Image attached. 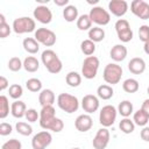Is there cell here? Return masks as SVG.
I'll use <instances>...</instances> for the list:
<instances>
[{
	"label": "cell",
	"instance_id": "6da1fadb",
	"mask_svg": "<svg viewBox=\"0 0 149 149\" xmlns=\"http://www.w3.org/2000/svg\"><path fill=\"white\" fill-rule=\"evenodd\" d=\"M41 61H42L43 65L45 66V69L52 74L59 73L62 71V69H63L62 61L59 59L57 54L51 49H47V50H44L42 52Z\"/></svg>",
	"mask_w": 149,
	"mask_h": 149
},
{
	"label": "cell",
	"instance_id": "7a4b0ae2",
	"mask_svg": "<svg viewBox=\"0 0 149 149\" xmlns=\"http://www.w3.org/2000/svg\"><path fill=\"white\" fill-rule=\"evenodd\" d=\"M57 105L58 107L64 111L65 113H74L79 108V100L77 97L69 94V93H61L57 97Z\"/></svg>",
	"mask_w": 149,
	"mask_h": 149
},
{
	"label": "cell",
	"instance_id": "3957f363",
	"mask_svg": "<svg viewBox=\"0 0 149 149\" xmlns=\"http://www.w3.org/2000/svg\"><path fill=\"white\" fill-rule=\"evenodd\" d=\"M122 77V68L116 63H109L105 66L102 72L104 80L109 85H115L121 80Z\"/></svg>",
	"mask_w": 149,
	"mask_h": 149
},
{
	"label": "cell",
	"instance_id": "277c9868",
	"mask_svg": "<svg viewBox=\"0 0 149 149\" xmlns=\"http://www.w3.org/2000/svg\"><path fill=\"white\" fill-rule=\"evenodd\" d=\"M13 30L15 34H26V33H31L35 31L36 29V22L34 19L29 16H21L17 17L13 21Z\"/></svg>",
	"mask_w": 149,
	"mask_h": 149
},
{
	"label": "cell",
	"instance_id": "5b68a950",
	"mask_svg": "<svg viewBox=\"0 0 149 149\" xmlns=\"http://www.w3.org/2000/svg\"><path fill=\"white\" fill-rule=\"evenodd\" d=\"M99 58L95 56H88L84 59L83 65H81V74L86 79H93L95 78L98 70H99Z\"/></svg>",
	"mask_w": 149,
	"mask_h": 149
},
{
	"label": "cell",
	"instance_id": "8992f818",
	"mask_svg": "<svg viewBox=\"0 0 149 149\" xmlns=\"http://www.w3.org/2000/svg\"><path fill=\"white\" fill-rule=\"evenodd\" d=\"M118 115V109L113 105H106L100 109L99 113V122L102 127L107 128L114 125Z\"/></svg>",
	"mask_w": 149,
	"mask_h": 149
},
{
	"label": "cell",
	"instance_id": "52a82bcc",
	"mask_svg": "<svg viewBox=\"0 0 149 149\" xmlns=\"http://www.w3.org/2000/svg\"><path fill=\"white\" fill-rule=\"evenodd\" d=\"M88 16H90V19L93 23L98 24V27L99 26H106L111 21V14L101 6L92 7V9L90 10Z\"/></svg>",
	"mask_w": 149,
	"mask_h": 149
},
{
	"label": "cell",
	"instance_id": "ba28073f",
	"mask_svg": "<svg viewBox=\"0 0 149 149\" xmlns=\"http://www.w3.org/2000/svg\"><path fill=\"white\" fill-rule=\"evenodd\" d=\"M115 30H116V34H118V38L123 42V43H127L129 41H132L133 38V30L130 28V24L127 20L125 19H119L116 22H115V26H114Z\"/></svg>",
	"mask_w": 149,
	"mask_h": 149
},
{
	"label": "cell",
	"instance_id": "9c48e42d",
	"mask_svg": "<svg viewBox=\"0 0 149 149\" xmlns=\"http://www.w3.org/2000/svg\"><path fill=\"white\" fill-rule=\"evenodd\" d=\"M34 38L44 47H52L56 43V34L48 28H37L35 30Z\"/></svg>",
	"mask_w": 149,
	"mask_h": 149
},
{
	"label": "cell",
	"instance_id": "30bf717a",
	"mask_svg": "<svg viewBox=\"0 0 149 149\" xmlns=\"http://www.w3.org/2000/svg\"><path fill=\"white\" fill-rule=\"evenodd\" d=\"M52 142V136L48 130H42L35 134L31 139L33 149H45Z\"/></svg>",
	"mask_w": 149,
	"mask_h": 149
},
{
	"label": "cell",
	"instance_id": "8fae6325",
	"mask_svg": "<svg viewBox=\"0 0 149 149\" xmlns=\"http://www.w3.org/2000/svg\"><path fill=\"white\" fill-rule=\"evenodd\" d=\"M132 13L141 20L149 19V3L143 0H134L130 3Z\"/></svg>",
	"mask_w": 149,
	"mask_h": 149
},
{
	"label": "cell",
	"instance_id": "7c38bea8",
	"mask_svg": "<svg viewBox=\"0 0 149 149\" xmlns=\"http://www.w3.org/2000/svg\"><path fill=\"white\" fill-rule=\"evenodd\" d=\"M109 137H111V135H109L108 129L105 128V127L100 128L97 132V134H95V136L92 141L93 148L94 149H105L109 143Z\"/></svg>",
	"mask_w": 149,
	"mask_h": 149
},
{
	"label": "cell",
	"instance_id": "4fadbf2b",
	"mask_svg": "<svg viewBox=\"0 0 149 149\" xmlns=\"http://www.w3.org/2000/svg\"><path fill=\"white\" fill-rule=\"evenodd\" d=\"M34 19H36L38 22H41L42 24H48L51 22L52 20V13L50 10V8H48L45 5H40L37 6L34 12H33Z\"/></svg>",
	"mask_w": 149,
	"mask_h": 149
},
{
	"label": "cell",
	"instance_id": "5bb4252c",
	"mask_svg": "<svg viewBox=\"0 0 149 149\" xmlns=\"http://www.w3.org/2000/svg\"><path fill=\"white\" fill-rule=\"evenodd\" d=\"M81 107L87 114L94 113L99 108V99L93 94H86L81 99Z\"/></svg>",
	"mask_w": 149,
	"mask_h": 149
},
{
	"label": "cell",
	"instance_id": "9a60e30c",
	"mask_svg": "<svg viewBox=\"0 0 149 149\" xmlns=\"http://www.w3.org/2000/svg\"><path fill=\"white\" fill-rule=\"evenodd\" d=\"M108 9L114 16L121 17L127 13L128 3L125 0H112L108 2Z\"/></svg>",
	"mask_w": 149,
	"mask_h": 149
},
{
	"label": "cell",
	"instance_id": "2e32d148",
	"mask_svg": "<svg viewBox=\"0 0 149 149\" xmlns=\"http://www.w3.org/2000/svg\"><path fill=\"white\" fill-rule=\"evenodd\" d=\"M93 126V120L88 114H80L74 120V127L78 132H88Z\"/></svg>",
	"mask_w": 149,
	"mask_h": 149
},
{
	"label": "cell",
	"instance_id": "e0dca14e",
	"mask_svg": "<svg viewBox=\"0 0 149 149\" xmlns=\"http://www.w3.org/2000/svg\"><path fill=\"white\" fill-rule=\"evenodd\" d=\"M40 126L45 130H51V132H55V133H59L64 128V122L59 118L55 116V118H51L47 121L40 122Z\"/></svg>",
	"mask_w": 149,
	"mask_h": 149
},
{
	"label": "cell",
	"instance_id": "ac0fdd59",
	"mask_svg": "<svg viewBox=\"0 0 149 149\" xmlns=\"http://www.w3.org/2000/svg\"><path fill=\"white\" fill-rule=\"evenodd\" d=\"M128 70L133 74H141L146 70V62L141 57H134L128 63Z\"/></svg>",
	"mask_w": 149,
	"mask_h": 149
},
{
	"label": "cell",
	"instance_id": "d6986e66",
	"mask_svg": "<svg viewBox=\"0 0 149 149\" xmlns=\"http://www.w3.org/2000/svg\"><path fill=\"white\" fill-rule=\"evenodd\" d=\"M127 48L123 44H115L109 51V57L114 62H122L127 57Z\"/></svg>",
	"mask_w": 149,
	"mask_h": 149
},
{
	"label": "cell",
	"instance_id": "ffe728a7",
	"mask_svg": "<svg viewBox=\"0 0 149 149\" xmlns=\"http://www.w3.org/2000/svg\"><path fill=\"white\" fill-rule=\"evenodd\" d=\"M55 93L50 88H44L38 94V102L42 107L44 106H52V104L55 102Z\"/></svg>",
	"mask_w": 149,
	"mask_h": 149
},
{
	"label": "cell",
	"instance_id": "44dd1931",
	"mask_svg": "<svg viewBox=\"0 0 149 149\" xmlns=\"http://www.w3.org/2000/svg\"><path fill=\"white\" fill-rule=\"evenodd\" d=\"M26 112H27V107H26V104L21 100H15L12 105H10V113L14 118L16 119H21L26 115Z\"/></svg>",
	"mask_w": 149,
	"mask_h": 149
},
{
	"label": "cell",
	"instance_id": "7402d4cb",
	"mask_svg": "<svg viewBox=\"0 0 149 149\" xmlns=\"http://www.w3.org/2000/svg\"><path fill=\"white\" fill-rule=\"evenodd\" d=\"M22 45H23V49L28 54H31V55L37 54L40 50V43L33 37H26L22 42Z\"/></svg>",
	"mask_w": 149,
	"mask_h": 149
},
{
	"label": "cell",
	"instance_id": "603a6c76",
	"mask_svg": "<svg viewBox=\"0 0 149 149\" xmlns=\"http://www.w3.org/2000/svg\"><path fill=\"white\" fill-rule=\"evenodd\" d=\"M63 17L65 21L68 22H73V21H77L78 20V9L76 6L73 5H69L66 7H64L63 9Z\"/></svg>",
	"mask_w": 149,
	"mask_h": 149
},
{
	"label": "cell",
	"instance_id": "cb8c5ba5",
	"mask_svg": "<svg viewBox=\"0 0 149 149\" xmlns=\"http://www.w3.org/2000/svg\"><path fill=\"white\" fill-rule=\"evenodd\" d=\"M23 68L27 72H36L40 68V62L34 56H28L23 61Z\"/></svg>",
	"mask_w": 149,
	"mask_h": 149
},
{
	"label": "cell",
	"instance_id": "d4e9b609",
	"mask_svg": "<svg viewBox=\"0 0 149 149\" xmlns=\"http://www.w3.org/2000/svg\"><path fill=\"white\" fill-rule=\"evenodd\" d=\"M97 94L100 99L102 100H108L113 97L114 94V90L111 85H107V84H104V85H100L98 88H97Z\"/></svg>",
	"mask_w": 149,
	"mask_h": 149
},
{
	"label": "cell",
	"instance_id": "484cf974",
	"mask_svg": "<svg viewBox=\"0 0 149 149\" xmlns=\"http://www.w3.org/2000/svg\"><path fill=\"white\" fill-rule=\"evenodd\" d=\"M133 121L135 125L140 126V127H146V125L149 122V115L143 111V109H139L134 113L133 115Z\"/></svg>",
	"mask_w": 149,
	"mask_h": 149
},
{
	"label": "cell",
	"instance_id": "4316f807",
	"mask_svg": "<svg viewBox=\"0 0 149 149\" xmlns=\"http://www.w3.org/2000/svg\"><path fill=\"white\" fill-rule=\"evenodd\" d=\"M133 111H134V107H133V104L129 100H123L118 106V113L121 116H123V118L130 116V114L133 113Z\"/></svg>",
	"mask_w": 149,
	"mask_h": 149
},
{
	"label": "cell",
	"instance_id": "83f0119b",
	"mask_svg": "<svg viewBox=\"0 0 149 149\" xmlns=\"http://www.w3.org/2000/svg\"><path fill=\"white\" fill-rule=\"evenodd\" d=\"M105 38V30L100 27H93L88 30V40L93 41L94 43L101 42Z\"/></svg>",
	"mask_w": 149,
	"mask_h": 149
},
{
	"label": "cell",
	"instance_id": "f1b7e54d",
	"mask_svg": "<svg viewBox=\"0 0 149 149\" xmlns=\"http://www.w3.org/2000/svg\"><path fill=\"white\" fill-rule=\"evenodd\" d=\"M122 88H123V91L127 92V93H135V92L139 91L140 84H139V81H137L136 79H134V78H128V79H126V80L122 83Z\"/></svg>",
	"mask_w": 149,
	"mask_h": 149
},
{
	"label": "cell",
	"instance_id": "f546056e",
	"mask_svg": "<svg viewBox=\"0 0 149 149\" xmlns=\"http://www.w3.org/2000/svg\"><path fill=\"white\" fill-rule=\"evenodd\" d=\"M65 81L69 86L77 87L81 84V76L76 71H70L65 77Z\"/></svg>",
	"mask_w": 149,
	"mask_h": 149
},
{
	"label": "cell",
	"instance_id": "4dcf8cb0",
	"mask_svg": "<svg viewBox=\"0 0 149 149\" xmlns=\"http://www.w3.org/2000/svg\"><path fill=\"white\" fill-rule=\"evenodd\" d=\"M119 128L122 133L125 134H132L135 129V123L133 120H130L129 118H123L120 122H119Z\"/></svg>",
	"mask_w": 149,
	"mask_h": 149
},
{
	"label": "cell",
	"instance_id": "1f68e13d",
	"mask_svg": "<svg viewBox=\"0 0 149 149\" xmlns=\"http://www.w3.org/2000/svg\"><path fill=\"white\" fill-rule=\"evenodd\" d=\"M80 50L81 52L85 55V56H92L95 51V43L91 40H84L81 43H80Z\"/></svg>",
	"mask_w": 149,
	"mask_h": 149
},
{
	"label": "cell",
	"instance_id": "d6a6232c",
	"mask_svg": "<svg viewBox=\"0 0 149 149\" xmlns=\"http://www.w3.org/2000/svg\"><path fill=\"white\" fill-rule=\"evenodd\" d=\"M92 27V21L88 16V14H83L77 20V28L79 30H90Z\"/></svg>",
	"mask_w": 149,
	"mask_h": 149
},
{
	"label": "cell",
	"instance_id": "836d02e7",
	"mask_svg": "<svg viewBox=\"0 0 149 149\" xmlns=\"http://www.w3.org/2000/svg\"><path fill=\"white\" fill-rule=\"evenodd\" d=\"M55 116H56V111H55L54 106H44V107H42V109L40 112V122L47 121Z\"/></svg>",
	"mask_w": 149,
	"mask_h": 149
},
{
	"label": "cell",
	"instance_id": "e575fe53",
	"mask_svg": "<svg viewBox=\"0 0 149 149\" xmlns=\"http://www.w3.org/2000/svg\"><path fill=\"white\" fill-rule=\"evenodd\" d=\"M15 129L19 134L23 135V136H29L31 133H33V127L27 123V122H23V121H19L16 122L15 125Z\"/></svg>",
	"mask_w": 149,
	"mask_h": 149
},
{
	"label": "cell",
	"instance_id": "d590c367",
	"mask_svg": "<svg viewBox=\"0 0 149 149\" xmlns=\"http://www.w3.org/2000/svg\"><path fill=\"white\" fill-rule=\"evenodd\" d=\"M26 87L30 92H41L42 91V81L37 78H30L26 81Z\"/></svg>",
	"mask_w": 149,
	"mask_h": 149
},
{
	"label": "cell",
	"instance_id": "8d00e7d4",
	"mask_svg": "<svg viewBox=\"0 0 149 149\" xmlns=\"http://www.w3.org/2000/svg\"><path fill=\"white\" fill-rule=\"evenodd\" d=\"M8 114H9V102H8V98H7L6 95H1V97H0V119L7 118Z\"/></svg>",
	"mask_w": 149,
	"mask_h": 149
},
{
	"label": "cell",
	"instance_id": "74e56055",
	"mask_svg": "<svg viewBox=\"0 0 149 149\" xmlns=\"http://www.w3.org/2000/svg\"><path fill=\"white\" fill-rule=\"evenodd\" d=\"M8 93H9V97H10L12 99L17 100V99L21 98V95L23 94V88H22V86L19 85V84H13V85L9 86Z\"/></svg>",
	"mask_w": 149,
	"mask_h": 149
},
{
	"label": "cell",
	"instance_id": "f35d334b",
	"mask_svg": "<svg viewBox=\"0 0 149 149\" xmlns=\"http://www.w3.org/2000/svg\"><path fill=\"white\" fill-rule=\"evenodd\" d=\"M23 68V62L19 57H12L8 61V69L13 72H17Z\"/></svg>",
	"mask_w": 149,
	"mask_h": 149
},
{
	"label": "cell",
	"instance_id": "ab89813d",
	"mask_svg": "<svg viewBox=\"0 0 149 149\" xmlns=\"http://www.w3.org/2000/svg\"><path fill=\"white\" fill-rule=\"evenodd\" d=\"M24 118L27 119L28 122H36L37 120H40V113L35 108H28Z\"/></svg>",
	"mask_w": 149,
	"mask_h": 149
},
{
	"label": "cell",
	"instance_id": "60d3db41",
	"mask_svg": "<svg viewBox=\"0 0 149 149\" xmlns=\"http://www.w3.org/2000/svg\"><path fill=\"white\" fill-rule=\"evenodd\" d=\"M139 38L140 41H142L143 43L149 41V26L147 24H142L139 28Z\"/></svg>",
	"mask_w": 149,
	"mask_h": 149
},
{
	"label": "cell",
	"instance_id": "b9f144b4",
	"mask_svg": "<svg viewBox=\"0 0 149 149\" xmlns=\"http://www.w3.org/2000/svg\"><path fill=\"white\" fill-rule=\"evenodd\" d=\"M1 149H22V144L19 140L12 139V140H8L7 142H5L1 147Z\"/></svg>",
	"mask_w": 149,
	"mask_h": 149
},
{
	"label": "cell",
	"instance_id": "7bdbcfd3",
	"mask_svg": "<svg viewBox=\"0 0 149 149\" xmlns=\"http://www.w3.org/2000/svg\"><path fill=\"white\" fill-rule=\"evenodd\" d=\"M10 31L12 29L7 22H0V38H6Z\"/></svg>",
	"mask_w": 149,
	"mask_h": 149
},
{
	"label": "cell",
	"instance_id": "ee69618b",
	"mask_svg": "<svg viewBox=\"0 0 149 149\" xmlns=\"http://www.w3.org/2000/svg\"><path fill=\"white\" fill-rule=\"evenodd\" d=\"M13 132V127L12 125L7 123V122H1L0 123V135L1 136H7Z\"/></svg>",
	"mask_w": 149,
	"mask_h": 149
},
{
	"label": "cell",
	"instance_id": "f6af8a7d",
	"mask_svg": "<svg viewBox=\"0 0 149 149\" xmlns=\"http://www.w3.org/2000/svg\"><path fill=\"white\" fill-rule=\"evenodd\" d=\"M140 136L143 141L146 142H149V127H143L141 133H140Z\"/></svg>",
	"mask_w": 149,
	"mask_h": 149
},
{
	"label": "cell",
	"instance_id": "bcb514c9",
	"mask_svg": "<svg viewBox=\"0 0 149 149\" xmlns=\"http://www.w3.org/2000/svg\"><path fill=\"white\" fill-rule=\"evenodd\" d=\"M8 85H9V83H8L7 78L3 77V76H1L0 77V91H5L8 87Z\"/></svg>",
	"mask_w": 149,
	"mask_h": 149
},
{
	"label": "cell",
	"instance_id": "7dc6e473",
	"mask_svg": "<svg viewBox=\"0 0 149 149\" xmlns=\"http://www.w3.org/2000/svg\"><path fill=\"white\" fill-rule=\"evenodd\" d=\"M56 6H59V7H66L69 6V0H55L54 1Z\"/></svg>",
	"mask_w": 149,
	"mask_h": 149
},
{
	"label": "cell",
	"instance_id": "c3c4849f",
	"mask_svg": "<svg viewBox=\"0 0 149 149\" xmlns=\"http://www.w3.org/2000/svg\"><path fill=\"white\" fill-rule=\"evenodd\" d=\"M141 109H143L148 115H149V99H146L143 102H142V106H141Z\"/></svg>",
	"mask_w": 149,
	"mask_h": 149
},
{
	"label": "cell",
	"instance_id": "681fc988",
	"mask_svg": "<svg viewBox=\"0 0 149 149\" xmlns=\"http://www.w3.org/2000/svg\"><path fill=\"white\" fill-rule=\"evenodd\" d=\"M143 50H144V52H146L147 55H149V41L144 43V47H143Z\"/></svg>",
	"mask_w": 149,
	"mask_h": 149
},
{
	"label": "cell",
	"instance_id": "f907efd6",
	"mask_svg": "<svg viewBox=\"0 0 149 149\" xmlns=\"http://www.w3.org/2000/svg\"><path fill=\"white\" fill-rule=\"evenodd\" d=\"M99 2V0H87V3H90V5H95V3H98Z\"/></svg>",
	"mask_w": 149,
	"mask_h": 149
},
{
	"label": "cell",
	"instance_id": "816d5d0a",
	"mask_svg": "<svg viewBox=\"0 0 149 149\" xmlns=\"http://www.w3.org/2000/svg\"><path fill=\"white\" fill-rule=\"evenodd\" d=\"M38 3H41V5H43V3H48L49 2V0H36Z\"/></svg>",
	"mask_w": 149,
	"mask_h": 149
},
{
	"label": "cell",
	"instance_id": "f5cc1de1",
	"mask_svg": "<svg viewBox=\"0 0 149 149\" xmlns=\"http://www.w3.org/2000/svg\"><path fill=\"white\" fill-rule=\"evenodd\" d=\"M147 92H148V94H149V86H148V88H147Z\"/></svg>",
	"mask_w": 149,
	"mask_h": 149
},
{
	"label": "cell",
	"instance_id": "db71d44e",
	"mask_svg": "<svg viewBox=\"0 0 149 149\" xmlns=\"http://www.w3.org/2000/svg\"><path fill=\"white\" fill-rule=\"evenodd\" d=\"M72 149H80V148H72Z\"/></svg>",
	"mask_w": 149,
	"mask_h": 149
}]
</instances>
